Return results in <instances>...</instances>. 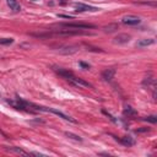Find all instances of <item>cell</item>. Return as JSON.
<instances>
[{
  "label": "cell",
  "instance_id": "1",
  "mask_svg": "<svg viewBox=\"0 0 157 157\" xmlns=\"http://www.w3.org/2000/svg\"><path fill=\"white\" fill-rule=\"evenodd\" d=\"M66 81H69L71 85H74L75 87H79V89H86V87H92V85L90 82H87L84 79H80L77 76H75V74L73 73L71 75H69L68 77H65Z\"/></svg>",
  "mask_w": 157,
  "mask_h": 157
},
{
  "label": "cell",
  "instance_id": "2",
  "mask_svg": "<svg viewBox=\"0 0 157 157\" xmlns=\"http://www.w3.org/2000/svg\"><path fill=\"white\" fill-rule=\"evenodd\" d=\"M59 27H63V28H66V30H90V28H95L96 26L95 25H91V24H81V22H68V24H59Z\"/></svg>",
  "mask_w": 157,
  "mask_h": 157
},
{
  "label": "cell",
  "instance_id": "3",
  "mask_svg": "<svg viewBox=\"0 0 157 157\" xmlns=\"http://www.w3.org/2000/svg\"><path fill=\"white\" fill-rule=\"evenodd\" d=\"M121 22H123L124 25H130V26L139 25L140 24V17L135 16V15H126L121 19Z\"/></svg>",
  "mask_w": 157,
  "mask_h": 157
},
{
  "label": "cell",
  "instance_id": "4",
  "mask_svg": "<svg viewBox=\"0 0 157 157\" xmlns=\"http://www.w3.org/2000/svg\"><path fill=\"white\" fill-rule=\"evenodd\" d=\"M74 8L76 9V11H79V13H85V11H97V10H100L98 8L90 6V5H86V4H82V3H76V4H74Z\"/></svg>",
  "mask_w": 157,
  "mask_h": 157
},
{
  "label": "cell",
  "instance_id": "5",
  "mask_svg": "<svg viewBox=\"0 0 157 157\" xmlns=\"http://www.w3.org/2000/svg\"><path fill=\"white\" fill-rule=\"evenodd\" d=\"M79 49H80L79 45L70 44V45H64V47H61L59 49V52H60L61 54H74V53H76Z\"/></svg>",
  "mask_w": 157,
  "mask_h": 157
},
{
  "label": "cell",
  "instance_id": "6",
  "mask_svg": "<svg viewBox=\"0 0 157 157\" xmlns=\"http://www.w3.org/2000/svg\"><path fill=\"white\" fill-rule=\"evenodd\" d=\"M130 34H128V33H119L117 37L114 38V40L113 42L115 43V44H125V43H128L130 40Z\"/></svg>",
  "mask_w": 157,
  "mask_h": 157
},
{
  "label": "cell",
  "instance_id": "7",
  "mask_svg": "<svg viewBox=\"0 0 157 157\" xmlns=\"http://www.w3.org/2000/svg\"><path fill=\"white\" fill-rule=\"evenodd\" d=\"M49 112H52V113H54L55 115H58V117H60V118H63L64 120H68V121H71V123H76V120H75L74 118H71V117H69V115H66V114H64L63 112H60V110H58V109H55V108H49Z\"/></svg>",
  "mask_w": 157,
  "mask_h": 157
},
{
  "label": "cell",
  "instance_id": "8",
  "mask_svg": "<svg viewBox=\"0 0 157 157\" xmlns=\"http://www.w3.org/2000/svg\"><path fill=\"white\" fill-rule=\"evenodd\" d=\"M115 75V69L113 68H109V69H106V70L102 71V79L104 81H110Z\"/></svg>",
  "mask_w": 157,
  "mask_h": 157
},
{
  "label": "cell",
  "instance_id": "9",
  "mask_svg": "<svg viewBox=\"0 0 157 157\" xmlns=\"http://www.w3.org/2000/svg\"><path fill=\"white\" fill-rule=\"evenodd\" d=\"M6 3H8V6L10 8V10H13L14 13H19L21 10V5L19 4L17 0H6Z\"/></svg>",
  "mask_w": 157,
  "mask_h": 157
},
{
  "label": "cell",
  "instance_id": "10",
  "mask_svg": "<svg viewBox=\"0 0 157 157\" xmlns=\"http://www.w3.org/2000/svg\"><path fill=\"white\" fill-rule=\"evenodd\" d=\"M155 43V39L154 38H144V39H140L139 42L136 43L137 47L140 48H144V47H149V45H152Z\"/></svg>",
  "mask_w": 157,
  "mask_h": 157
},
{
  "label": "cell",
  "instance_id": "11",
  "mask_svg": "<svg viewBox=\"0 0 157 157\" xmlns=\"http://www.w3.org/2000/svg\"><path fill=\"white\" fill-rule=\"evenodd\" d=\"M123 113H124V115H126L128 118H134V117H136V115H137V112L133 107H130V106H126L124 108Z\"/></svg>",
  "mask_w": 157,
  "mask_h": 157
},
{
  "label": "cell",
  "instance_id": "12",
  "mask_svg": "<svg viewBox=\"0 0 157 157\" xmlns=\"http://www.w3.org/2000/svg\"><path fill=\"white\" fill-rule=\"evenodd\" d=\"M119 141L123 144V145H125V146H128V147H129V146H134V145H135V140H134L131 136H124V137H121Z\"/></svg>",
  "mask_w": 157,
  "mask_h": 157
},
{
  "label": "cell",
  "instance_id": "13",
  "mask_svg": "<svg viewBox=\"0 0 157 157\" xmlns=\"http://www.w3.org/2000/svg\"><path fill=\"white\" fill-rule=\"evenodd\" d=\"M6 150H9L10 152H15V154H17V155H22V156H30V154L26 152V151H24V150L20 149V147L11 146V147H6Z\"/></svg>",
  "mask_w": 157,
  "mask_h": 157
},
{
  "label": "cell",
  "instance_id": "14",
  "mask_svg": "<svg viewBox=\"0 0 157 157\" xmlns=\"http://www.w3.org/2000/svg\"><path fill=\"white\" fill-rule=\"evenodd\" d=\"M118 28H119V26L117 24H109V25L103 27V31L106 32V33H113V32L117 31Z\"/></svg>",
  "mask_w": 157,
  "mask_h": 157
},
{
  "label": "cell",
  "instance_id": "15",
  "mask_svg": "<svg viewBox=\"0 0 157 157\" xmlns=\"http://www.w3.org/2000/svg\"><path fill=\"white\" fill-rule=\"evenodd\" d=\"M155 82V80H154V77H152V74L151 73H149V76H146L145 77V80H144V86H151V84H154Z\"/></svg>",
  "mask_w": 157,
  "mask_h": 157
},
{
  "label": "cell",
  "instance_id": "16",
  "mask_svg": "<svg viewBox=\"0 0 157 157\" xmlns=\"http://www.w3.org/2000/svg\"><path fill=\"white\" fill-rule=\"evenodd\" d=\"M65 135H66L68 137L73 139V140H75V141H82V139H81L79 135H76V134H73V133H69V131H66V133H65Z\"/></svg>",
  "mask_w": 157,
  "mask_h": 157
},
{
  "label": "cell",
  "instance_id": "17",
  "mask_svg": "<svg viewBox=\"0 0 157 157\" xmlns=\"http://www.w3.org/2000/svg\"><path fill=\"white\" fill-rule=\"evenodd\" d=\"M144 120L150 121V123L155 124V123H157V117H156V115H149V117H145V118H144Z\"/></svg>",
  "mask_w": 157,
  "mask_h": 157
},
{
  "label": "cell",
  "instance_id": "18",
  "mask_svg": "<svg viewBox=\"0 0 157 157\" xmlns=\"http://www.w3.org/2000/svg\"><path fill=\"white\" fill-rule=\"evenodd\" d=\"M13 42H14V39H13V38H0V44H4V45L11 44Z\"/></svg>",
  "mask_w": 157,
  "mask_h": 157
},
{
  "label": "cell",
  "instance_id": "19",
  "mask_svg": "<svg viewBox=\"0 0 157 157\" xmlns=\"http://www.w3.org/2000/svg\"><path fill=\"white\" fill-rule=\"evenodd\" d=\"M79 65L82 68V69H90V65H89V64H86V63H84V61H80V63H79Z\"/></svg>",
  "mask_w": 157,
  "mask_h": 157
},
{
  "label": "cell",
  "instance_id": "20",
  "mask_svg": "<svg viewBox=\"0 0 157 157\" xmlns=\"http://www.w3.org/2000/svg\"><path fill=\"white\" fill-rule=\"evenodd\" d=\"M149 130H150L149 128H145V129H137L136 133H145V131H149Z\"/></svg>",
  "mask_w": 157,
  "mask_h": 157
},
{
  "label": "cell",
  "instance_id": "21",
  "mask_svg": "<svg viewBox=\"0 0 157 157\" xmlns=\"http://www.w3.org/2000/svg\"><path fill=\"white\" fill-rule=\"evenodd\" d=\"M59 17H64V19H74L73 16H68V15H58Z\"/></svg>",
  "mask_w": 157,
  "mask_h": 157
},
{
  "label": "cell",
  "instance_id": "22",
  "mask_svg": "<svg viewBox=\"0 0 157 157\" xmlns=\"http://www.w3.org/2000/svg\"><path fill=\"white\" fill-rule=\"evenodd\" d=\"M33 1H37V0H33Z\"/></svg>",
  "mask_w": 157,
  "mask_h": 157
}]
</instances>
